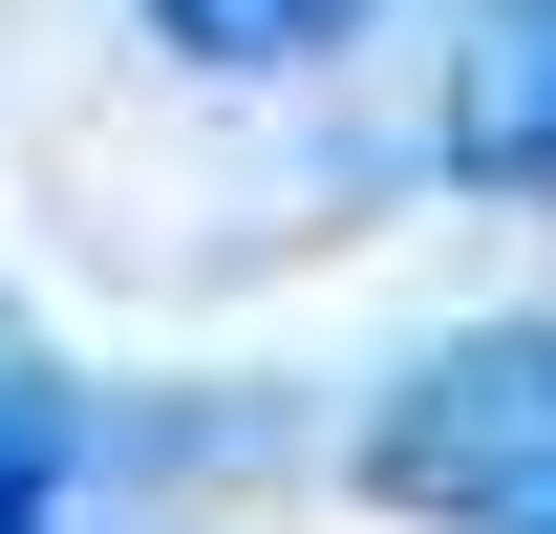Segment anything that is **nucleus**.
<instances>
[{"mask_svg":"<svg viewBox=\"0 0 556 534\" xmlns=\"http://www.w3.org/2000/svg\"><path fill=\"white\" fill-rule=\"evenodd\" d=\"M364 492L428 534H556V321H471L364 406Z\"/></svg>","mask_w":556,"mask_h":534,"instance_id":"obj_1","label":"nucleus"},{"mask_svg":"<svg viewBox=\"0 0 556 534\" xmlns=\"http://www.w3.org/2000/svg\"><path fill=\"white\" fill-rule=\"evenodd\" d=\"M450 171L556 214V0H471V43H450Z\"/></svg>","mask_w":556,"mask_h":534,"instance_id":"obj_2","label":"nucleus"},{"mask_svg":"<svg viewBox=\"0 0 556 534\" xmlns=\"http://www.w3.org/2000/svg\"><path fill=\"white\" fill-rule=\"evenodd\" d=\"M150 43H172V65L278 86V65H343V43H364V0H150Z\"/></svg>","mask_w":556,"mask_h":534,"instance_id":"obj_3","label":"nucleus"},{"mask_svg":"<svg viewBox=\"0 0 556 534\" xmlns=\"http://www.w3.org/2000/svg\"><path fill=\"white\" fill-rule=\"evenodd\" d=\"M43 492H65V406L0 364V534H43Z\"/></svg>","mask_w":556,"mask_h":534,"instance_id":"obj_4","label":"nucleus"}]
</instances>
